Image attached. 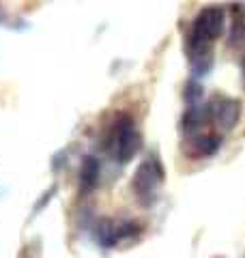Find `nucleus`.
Here are the masks:
<instances>
[{
  "instance_id": "nucleus-11",
  "label": "nucleus",
  "mask_w": 245,
  "mask_h": 258,
  "mask_svg": "<svg viewBox=\"0 0 245 258\" xmlns=\"http://www.w3.org/2000/svg\"><path fill=\"white\" fill-rule=\"evenodd\" d=\"M56 191H58V187H56V185H52V187L50 189H47L45 194H41V198L37 200V205L35 207H32V215H37L39 211H41V209H43V207H47V205H50V200H52V196H54V194Z\"/></svg>"
},
{
  "instance_id": "nucleus-10",
  "label": "nucleus",
  "mask_w": 245,
  "mask_h": 258,
  "mask_svg": "<svg viewBox=\"0 0 245 258\" xmlns=\"http://www.w3.org/2000/svg\"><path fill=\"white\" fill-rule=\"evenodd\" d=\"M234 22H232V30H230V45L239 47L245 41V15L239 13V9L234 7Z\"/></svg>"
},
{
  "instance_id": "nucleus-3",
  "label": "nucleus",
  "mask_w": 245,
  "mask_h": 258,
  "mask_svg": "<svg viewBox=\"0 0 245 258\" xmlns=\"http://www.w3.org/2000/svg\"><path fill=\"white\" fill-rule=\"evenodd\" d=\"M224 28H226L224 9L222 7H207V9H202L198 15H196L190 35L200 39V41L211 43V41H215L217 37H222Z\"/></svg>"
},
{
  "instance_id": "nucleus-12",
  "label": "nucleus",
  "mask_w": 245,
  "mask_h": 258,
  "mask_svg": "<svg viewBox=\"0 0 245 258\" xmlns=\"http://www.w3.org/2000/svg\"><path fill=\"white\" fill-rule=\"evenodd\" d=\"M241 69H243V78H245V58H243V62H241Z\"/></svg>"
},
{
  "instance_id": "nucleus-2",
  "label": "nucleus",
  "mask_w": 245,
  "mask_h": 258,
  "mask_svg": "<svg viewBox=\"0 0 245 258\" xmlns=\"http://www.w3.org/2000/svg\"><path fill=\"white\" fill-rule=\"evenodd\" d=\"M163 181H166V170H163L159 157L149 155L136 168L132 176V189L136 191L138 198H151V203H155V189Z\"/></svg>"
},
{
  "instance_id": "nucleus-9",
  "label": "nucleus",
  "mask_w": 245,
  "mask_h": 258,
  "mask_svg": "<svg viewBox=\"0 0 245 258\" xmlns=\"http://www.w3.org/2000/svg\"><path fill=\"white\" fill-rule=\"evenodd\" d=\"M202 84L198 82L196 78H192V80H187L185 82V86H183V101L187 103V106H198V101L202 99Z\"/></svg>"
},
{
  "instance_id": "nucleus-5",
  "label": "nucleus",
  "mask_w": 245,
  "mask_h": 258,
  "mask_svg": "<svg viewBox=\"0 0 245 258\" xmlns=\"http://www.w3.org/2000/svg\"><path fill=\"white\" fill-rule=\"evenodd\" d=\"M222 147V136L219 134H198L187 138L183 144V153L190 159H202L215 155Z\"/></svg>"
},
{
  "instance_id": "nucleus-8",
  "label": "nucleus",
  "mask_w": 245,
  "mask_h": 258,
  "mask_svg": "<svg viewBox=\"0 0 245 258\" xmlns=\"http://www.w3.org/2000/svg\"><path fill=\"white\" fill-rule=\"evenodd\" d=\"M93 239L101 247H114L118 245V220H110V217H101L97 220L93 228Z\"/></svg>"
},
{
  "instance_id": "nucleus-6",
  "label": "nucleus",
  "mask_w": 245,
  "mask_h": 258,
  "mask_svg": "<svg viewBox=\"0 0 245 258\" xmlns=\"http://www.w3.org/2000/svg\"><path fill=\"white\" fill-rule=\"evenodd\" d=\"M211 123V110L209 106H192L183 112L181 116V129L187 138L192 136H198L200 129H204Z\"/></svg>"
},
{
  "instance_id": "nucleus-7",
  "label": "nucleus",
  "mask_w": 245,
  "mask_h": 258,
  "mask_svg": "<svg viewBox=\"0 0 245 258\" xmlns=\"http://www.w3.org/2000/svg\"><path fill=\"white\" fill-rule=\"evenodd\" d=\"M99 172H101V166H99V159L95 155H84L82 157V164H80V172H78V185L80 189L88 194L97 187L99 183Z\"/></svg>"
},
{
  "instance_id": "nucleus-1",
  "label": "nucleus",
  "mask_w": 245,
  "mask_h": 258,
  "mask_svg": "<svg viewBox=\"0 0 245 258\" xmlns=\"http://www.w3.org/2000/svg\"><path fill=\"white\" fill-rule=\"evenodd\" d=\"M108 149L118 164H129L142 149V134L138 132L134 118L129 114H118L110 129Z\"/></svg>"
},
{
  "instance_id": "nucleus-4",
  "label": "nucleus",
  "mask_w": 245,
  "mask_h": 258,
  "mask_svg": "<svg viewBox=\"0 0 245 258\" xmlns=\"http://www.w3.org/2000/svg\"><path fill=\"white\" fill-rule=\"evenodd\" d=\"M209 110H211V120L217 123L219 129H232L236 123H239V116H241V103L239 99H232V97H217L209 103Z\"/></svg>"
}]
</instances>
